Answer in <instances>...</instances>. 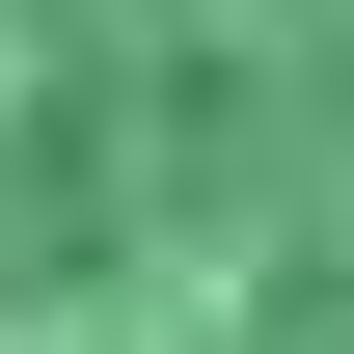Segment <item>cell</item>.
I'll use <instances>...</instances> for the list:
<instances>
[{"mask_svg":"<svg viewBox=\"0 0 354 354\" xmlns=\"http://www.w3.org/2000/svg\"><path fill=\"white\" fill-rule=\"evenodd\" d=\"M0 354H354V0H0Z\"/></svg>","mask_w":354,"mask_h":354,"instance_id":"1","label":"cell"}]
</instances>
